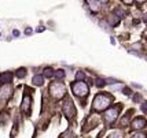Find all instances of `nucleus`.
<instances>
[{
    "instance_id": "obj_1",
    "label": "nucleus",
    "mask_w": 147,
    "mask_h": 138,
    "mask_svg": "<svg viewBox=\"0 0 147 138\" xmlns=\"http://www.w3.org/2000/svg\"><path fill=\"white\" fill-rule=\"evenodd\" d=\"M110 100L109 96H106V94H98L95 99H94V109L95 111H105V109H107L110 107Z\"/></svg>"
},
{
    "instance_id": "obj_2",
    "label": "nucleus",
    "mask_w": 147,
    "mask_h": 138,
    "mask_svg": "<svg viewBox=\"0 0 147 138\" xmlns=\"http://www.w3.org/2000/svg\"><path fill=\"white\" fill-rule=\"evenodd\" d=\"M71 90L78 97H84V96H87L90 93V88L85 82H73L71 83Z\"/></svg>"
},
{
    "instance_id": "obj_3",
    "label": "nucleus",
    "mask_w": 147,
    "mask_h": 138,
    "mask_svg": "<svg viewBox=\"0 0 147 138\" xmlns=\"http://www.w3.org/2000/svg\"><path fill=\"white\" fill-rule=\"evenodd\" d=\"M50 93H51V96L54 97V99L59 100V99H62V97L65 96V93H66V88H65L63 83L54 82L51 86H50Z\"/></svg>"
},
{
    "instance_id": "obj_4",
    "label": "nucleus",
    "mask_w": 147,
    "mask_h": 138,
    "mask_svg": "<svg viewBox=\"0 0 147 138\" xmlns=\"http://www.w3.org/2000/svg\"><path fill=\"white\" fill-rule=\"evenodd\" d=\"M118 113H120V108L118 107L109 108V109L106 111V113H105V120H106V123L111 125V123L118 118Z\"/></svg>"
},
{
    "instance_id": "obj_5",
    "label": "nucleus",
    "mask_w": 147,
    "mask_h": 138,
    "mask_svg": "<svg viewBox=\"0 0 147 138\" xmlns=\"http://www.w3.org/2000/svg\"><path fill=\"white\" fill-rule=\"evenodd\" d=\"M63 112L65 115L67 116V118H71L74 112H76V109H74V105H73V103H71L70 99H66L63 103Z\"/></svg>"
},
{
    "instance_id": "obj_6",
    "label": "nucleus",
    "mask_w": 147,
    "mask_h": 138,
    "mask_svg": "<svg viewBox=\"0 0 147 138\" xmlns=\"http://www.w3.org/2000/svg\"><path fill=\"white\" fill-rule=\"evenodd\" d=\"M147 125V120L144 119V118H136V119L132 122V129L134 130H139V129H143L144 126Z\"/></svg>"
},
{
    "instance_id": "obj_7",
    "label": "nucleus",
    "mask_w": 147,
    "mask_h": 138,
    "mask_svg": "<svg viewBox=\"0 0 147 138\" xmlns=\"http://www.w3.org/2000/svg\"><path fill=\"white\" fill-rule=\"evenodd\" d=\"M0 96H1V99H4L7 100L10 96H11V86L10 85H6V86H3V88L0 89Z\"/></svg>"
},
{
    "instance_id": "obj_8",
    "label": "nucleus",
    "mask_w": 147,
    "mask_h": 138,
    "mask_svg": "<svg viewBox=\"0 0 147 138\" xmlns=\"http://www.w3.org/2000/svg\"><path fill=\"white\" fill-rule=\"evenodd\" d=\"M30 103H32V99L29 97V96H25L24 97V101H22V111L26 113H29V107H30Z\"/></svg>"
},
{
    "instance_id": "obj_9",
    "label": "nucleus",
    "mask_w": 147,
    "mask_h": 138,
    "mask_svg": "<svg viewBox=\"0 0 147 138\" xmlns=\"http://www.w3.org/2000/svg\"><path fill=\"white\" fill-rule=\"evenodd\" d=\"M32 82H33V85H36V86H41V85L44 83V77L43 75H34Z\"/></svg>"
},
{
    "instance_id": "obj_10",
    "label": "nucleus",
    "mask_w": 147,
    "mask_h": 138,
    "mask_svg": "<svg viewBox=\"0 0 147 138\" xmlns=\"http://www.w3.org/2000/svg\"><path fill=\"white\" fill-rule=\"evenodd\" d=\"M11 79H13V74L11 73L1 74V83H8V82H11Z\"/></svg>"
},
{
    "instance_id": "obj_11",
    "label": "nucleus",
    "mask_w": 147,
    "mask_h": 138,
    "mask_svg": "<svg viewBox=\"0 0 147 138\" xmlns=\"http://www.w3.org/2000/svg\"><path fill=\"white\" fill-rule=\"evenodd\" d=\"M54 74H55V71L48 67V69L44 70V75H43V77H44V78H52V77H54Z\"/></svg>"
},
{
    "instance_id": "obj_12",
    "label": "nucleus",
    "mask_w": 147,
    "mask_h": 138,
    "mask_svg": "<svg viewBox=\"0 0 147 138\" xmlns=\"http://www.w3.org/2000/svg\"><path fill=\"white\" fill-rule=\"evenodd\" d=\"M65 75H66L65 70H57L55 74H54V77H55L57 79H62V78H65Z\"/></svg>"
},
{
    "instance_id": "obj_13",
    "label": "nucleus",
    "mask_w": 147,
    "mask_h": 138,
    "mask_svg": "<svg viewBox=\"0 0 147 138\" xmlns=\"http://www.w3.org/2000/svg\"><path fill=\"white\" fill-rule=\"evenodd\" d=\"M118 22H120V18H118V17H115V15H110V18H109V23H110V25L115 26Z\"/></svg>"
},
{
    "instance_id": "obj_14",
    "label": "nucleus",
    "mask_w": 147,
    "mask_h": 138,
    "mask_svg": "<svg viewBox=\"0 0 147 138\" xmlns=\"http://www.w3.org/2000/svg\"><path fill=\"white\" fill-rule=\"evenodd\" d=\"M88 4H90V8L94 13H96V11L99 10V3H98V1H88Z\"/></svg>"
},
{
    "instance_id": "obj_15",
    "label": "nucleus",
    "mask_w": 147,
    "mask_h": 138,
    "mask_svg": "<svg viewBox=\"0 0 147 138\" xmlns=\"http://www.w3.org/2000/svg\"><path fill=\"white\" fill-rule=\"evenodd\" d=\"M85 79V74H84L83 71H77L76 73V81L77 82H83Z\"/></svg>"
},
{
    "instance_id": "obj_16",
    "label": "nucleus",
    "mask_w": 147,
    "mask_h": 138,
    "mask_svg": "<svg viewBox=\"0 0 147 138\" xmlns=\"http://www.w3.org/2000/svg\"><path fill=\"white\" fill-rule=\"evenodd\" d=\"M15 75L18 77V78H25V75H26V70H25V69H19V70H17Z\"/></svg>"
},
{
    "instance_id": "obj_17",
    "label": "nucleus",
    "mask_w": 147,
    "mask_h": 138,
    "mask_svg": "<svg viewBox=\"0 0 147 138\" xmlns=\"http://www.w3.org/2000/svg\"><path fill=\"white\" fill-rule=\"evenodd\" d=\"M114 13H115V17H118V18H122V17L125 15V11H124L122 8H120V7H118V8H115Z\"/></svg>"
},
{
    "instance_id": "obj_18",
    "label": "nucleus",
    "mask_w": 147,
    "mask_h": 138,
    "mask_svg": "<svg viewBox=\"0 0 147 138\" xmlns=\"http://www.w3.org/2000/svg\"><path fill=\"white\" fill-rule=\"evenodd\" d=\"M95 85L98 86V88H103V86L106 85V82H105V79H102V78H96Z\"/></svg>"
},
{
    "instance_id": "obj_19",
    "label": "nucleus",
    "mask_w": 147,
    "mask_h": 138,
    "mask_svg": "<svg viewBox=\"0 0 147 138\" xmlns=\"http://www.w3.org/2000/svg\"><path fill=\"white\" fill-rule=\"evenodd\" d=\"M122 135H121V133L120 131H114L111 135H110V138H121Z\"/></svg>"
},
{
    "instance_id": "obj_20",
    "label": "nucleus",
    "mask_w": 147,
    "mask_h": 138,
    "mask_svg": "<svg viewBox=\"0 0 147 138\" xmlns=\"http://www.w3.org/2000/svg\"><path fill=\"white\" fill-rule=\"evenodd\" d=\"M132 138H147L146 134H143V133H138V134H135Z\"/></svg>"
},
{
    "instance_id": "obj_21",
    "label": "nucleus",
    "mask_w": 147,
    "mask_h": 138,
    "mask_svg": "<svg viewBox=\"0 0 147 138\" xmlns=\"http://www.w3.org/2000/svg\"><path fill=\"white\" fill-rule=\"evenodd\" d=\"M140 109L143 111V112H147V103H143L140 105Z\"/></svg>"
},
{
    "instance_id": "obj_22",
    "label": "nucleus",
    "mask_w": 147,
    "mask_h": 138,
    "mask_svg": "<svg viewBox=\"0 0 147 138\" xmlns=\"http://www.w3.org/2000/svg\"><path fill=\"white\" fill-rule=\"evenodd\" d=\"M13 34L15 36V37H18V36H19V31H18V30H14V31H13Z\"/></svg>"
},
{
    "instance_id": "obj_23",
    "label": "nucleus",
    "mask_w": 147,
    "mask_h": 138,
    "mask_svg": "<svg viewBox=\"0 0 147 138\" xmlns=\"http://www.w3.org/2000/svg\"><path fill=\"white\" fill-rule=\"evenodd\" d=\"M143 22H144V23H147V14H144V15H143Z\"/></svg>"
},
{
    "instance_id": "obj_24",
    "label": "nucleus",
    "mask_w": 147,
    "mask_h": 138,
    "mask_svg": "<svg viewBox=\"0 0 147 138\" xmlns=\"http://www.w3.org/2000/svg\"><path fill=\"white\" fill-rule=\"evenodd\" d=\"M124 93H125V94H129L131 92H129V89H128V88H125V89H124Z\"/></svg>"
},
{
    "instance_id": "obj_25",
    "label": "nucleus",
    "mask_w": 147,
    "mask_h": 138,
    "mask_svg": "<svg viewBox=\"0 0 147 138\" xmlns=\"http://www.w3.org/2000/svg\"><path fill=\"white\" fill-rule=\"evenodd\" d=\"M25 33H26V34H30V33H32V29H26Z\"/></svg>"
},
{
    "instance_id": "obj_26",
    "label": "nucleus",
    "mask_w": 147,
    "mask_h": 138,
    "mask_svg": "<svg viewBox=\"0 0 147 138\" xmlns=\"http://www.w3.org/2000/svg\"><path fill=\"white\" fill-rule=\"evenodd\" d=\"M134 100H135V101H139V94H136V96H135Z\"/></svg>"
},
{
    "instance_id": "obj_27",
    "label": "nucleus",
    "mask_w": 147,
    "mask_h": 138,
    "mask_svg": "<svg viewBox=\"0 0 147 138\" xmlns=\"http://www.w3.org/2000/svg\"><path fill=\"white\" fill-rule=\"evenodd\" d=\"M0 83H1V74H0Z\"/></svg>"
}]
</instances>
